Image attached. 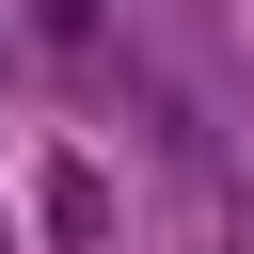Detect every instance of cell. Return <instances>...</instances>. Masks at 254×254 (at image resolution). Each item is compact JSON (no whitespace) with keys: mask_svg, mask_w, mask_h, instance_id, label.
I'll list each match as a JSON object with an SVG mask.
<instances>
[{"mask_svg":"<svg viewBox=\"0 0 254 254\" xmlns=\"http://www.w3.org/2000/svg\"><path fill=\"white\" fill-rule=\"evenodd\" d=\"M95 16H111V0H32V32H48V48H95Z\"/></svg>","mask_w":254,"mask_h":254,"instance_id":"1","label":"cell"}]
</instances>
